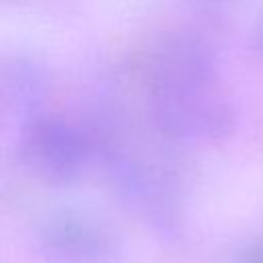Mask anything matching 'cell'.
I'll list each match as a JSON object with an SVG mask.
<instances>
[{
    "label": "cell",
    "instance_id": "obj_1",
    "mask_svg": "<svg viewBox=\"0 0 263 263\" xmlns=\"http://www.w3.org/2000/svg\"><path fill=\"white\" fill-rule=\"evenodd\" d=\"M144 86L154 121L175 138H224L230 105L218 95L210 47L187 33L162 35L144 58Z\"/></svg>",
    "mask_w": 263,
    "mask_h": 263
},
{
    "label": "cell",
    "instance_id": "obj_3",
    "mask_svg": "<svg viewBox=\"0 0 263 263\" xmlns=\"http://www.w3.org/2000/svg\"><path fill=\"white\" fill-rule=\"evenodd\" d=\"M43 240L51 253L74 263L97 261L109 251L107 236L97 226L70 216L51 222L43 234Z\"/></svg>",
    "mask_w": 263,
    "mask_h": 263
},
{
    "label": "cell",
    "instance_id": "obj_4",
    "mask_svg": "<svg viewBox=\"0 0 263 263\" xmlns=\"http://www.w3.org/2000/svg\"><path fill=\"white\" fill-rule=\"evenodd\" d=\"M245 263H263V245H255L245 255Z\"/></svg>",
    "mask_w": 263,
    "mask_h": 263
},
{
    "label": "cell",
    "instance_id": "obj_2",
    "mask_svg": "<svg viewBox=\"0 0 263 263\" xmlns=\"http://www.w3.org/2000/svg\"><path fill=\"white\" fill-rule=\"evenodd\" d=\"M25 166L47 183H68L80 175L90 154V140L70 119L55 113L35 115L21 134Z\"/></svg>",
    "mask_w": 263,
    "mask_h": 263
}]
</instances>
